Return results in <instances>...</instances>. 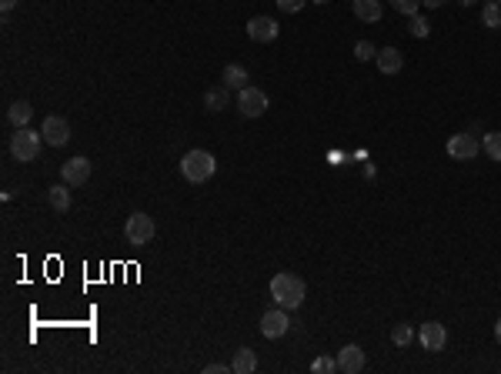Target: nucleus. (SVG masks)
<instances>
[{"instance_id": "4be33fe9", "label": "nucleus", "mask_w": 501, "mask_h": 374, "mask_svg": "<svg viewBox=\"0 0 501 374\" xmlns=\"http://www.w3.org/2000/svg\"><path fill=\"white\" fill-rule=\"evenodd\" d=\"M415 338H417V331L411 328V324H398V328L391 331V341H394L398 347H408L411 341H415Z\"/></svg>"}, {"instance_id": "c85d7f7f", "label": "nucleus", "mask_w": 501, "mask_h": 374, "mask_svg": "<svg viewBox=\"0 0 501 374\" xmlns=\"http://www.w3.org/2000/svg\"><path fill=\"white\" fill-rule=\"evenodd\" d=\"M421 4H425V7H428V11H438V7H445L448 0H421Z\"/></svg>"}, {"instance_id": "a211bd4d", "label": "nucleus", "mask_w": 501, "mask_h": 374, "mask_svg": "<svg viewBox=\"0 0 501 374\" xmlns=\"http://www.w3.org/2000/svg\"><path fill=\"white\" fill-rule=\"evenodd\" d=\"M231 371L234 374H254L258 371V354L250 351V347H241L234 354V361H231Z\"/></svg>"}, {"instance_id": "412c9836", "label": "nucleus", "mask_w": 501, "mask_h": 374, "mask_svg": "<svg viewBox=\"0 0 501 374\" xmlns=\"http://www.w3.org/2000/svg\"><path fill=\"white\" fill-rule=\"evenodd\" d=\"M408 30H411V37L425 41V37L432 34V24H428V20H425L421 14H411V17H408Z\"/></svg>"}, {"instance_id": "c756f323", "label": "nucleus", "mask_w": 501, "mask_h": 374, "mask_svg": "<svg viewBox=\"0 0 501 374\" xmlns=\"http://www.w3.org/2000/svg\"><path fill=\"white\" fill-rule=\"evenodd\" d=\"M14 7H17V0H0V11H4V14H11Z\"/></svg>"}, {"instance_id": "6ab92c4d", "label": "nucleus", "mask_w": 501, "mask_h": 374, "mask_svg": "<svg viewBox=\"0 0 501 374\" xmlns=\"http://www.w3.org/2000/svg\"><path fill=\"white\" fill-rule=\"evenodd\" d=\"M30 117H34V107H30L27 100H17V104H11V111H7V121L14 127H27Z\"/></svg>"}, {"instance_id": "2eb2a0df", "label": "nucleus", "mask_w": 501, "mask_h": 374, "mask_svg": "<svg viewBox=\"0 0 501 374\" xmlns=\"http://www.w3.org/2000/svg\"><path fill=\"white\" fill-rule=\"evenodd\" d=\"M248 70L241 67V64H227V67H224V74H221V84L224 87H227V91H244V87H248Z\"/></svg>"}, {"instance_id": "f257e3e1", "label": "nucleus", "mask_w": 501, "mask_h": 374, "mask_svg": "<svg viewBox=\"0 0 501 374\" xmlns=\"http://www.w3.org/2000/svg\"><path fill=\"white\" fill-rule=\"evenodd\" d=\"M305 281L291 271H281V274L271 277V298H274V305L284 307V311H294V307L305 305Z\"/></svg>"}, {"instance_id": "aec40b11", "label": "nucleus", "mask_w": 501, "mask_h": 374, "mask_svg": "<svg viewBox=\"0 0 501 374\" xmlns=\"http://www.w3.org/2000/svg\"><path fill=\"white\" fill-rule=\"evenodd\" d=\"M481 24L485 27H501V4H491V0H485V7H481Z\"/></svg>"}, {"instance_id": "a878e982", "label": "nucleus", "mask_w": 501, "mask_h": 374, "mask_svg": "<svg viewBox=\"0 0 501 374\" xmlns=\"http://www.w3.org/2000/svg\"><path fill=\"white\" fill-rule=\"evenodd\" d=\"M391 7H394L398 14L411 17V14H417V11H421V0H391Z\"/></svg>"}, {"instance_id": "7ed1b4c3", "label": "nucleus", "mask_w": 501, "mask_h": 374, "mask_svg": "<svg viewBox=\"0 0 501 374\" xmlns=\"http://www.w3.org/2000/svg\"><path fill=\"white\" fill-rule=\"evenodd\" d=\"M41 144H44V134L41 131H30V127H17L14 134H11V154H14V161H20V164L37 161Z\"/></svg>"}, {"instance_id": "cd10ccee", "label": "nucleus", "mask_w": 501, "mask_h": 374, "mask_svg": "<svg viewBox=\"0 0 501 374\" xmlns=\"http://www.w3.org/2000/svg\"><path fill=\"white\" fill-rule=\"evenodd\" d=\"M204 374H234V371H231V364H208Z\"/></svg>"}, {"instance_id": "9b49d317", "label": "nucleus", "mask_w": 501, "mask_h": 374, "mask_svg": "<svg viewBox=\"0 0 501 374\" xmlns=\"http://www.w3.org/2000/svg\"><path fill=\"white\" fill-rule=\"evenodd\" d=\"M248 37L254 44H271L274 37H278V20L274 17H250L248 20Z\"/></svg>"}, {"instance_id": "f3484780", "label": "nucleus", "mask_w": 501, "mask_h": 374, "mask_svg": "<svg viewBox=\"0 0 501 374\" xmlns=\"http://www.w3.org/2000/svg\"><path fill=\"white\" fill-rule=\"evenodd\" d=\"M47 204H51L57 214H67V211H70V187H67V184L47 187Z\"/></svg>"}, {"instance_id": "f704fd0d", "label": "nucleus", "mask_w": 501, "mask_h": 374, "mask_svg": "<svg viewBox=\"0 0 501 374\" xmlns=\"http://www.w3.org/2000/svg\"><path fill=\"white\" fill-rule=\"evenodd\" d=\"M351 4H354V0H351Z\"/></svg>"}, {"instance_id": "dca6fc26", "label": "nucleus", "mask_w": 501, "mask_h": 374, "mask_svg": "<svg viewBox=\"0 0 501 374\" xmlns=\"http://www.w3.org/2000/svg\"><path fill=\"white\" fill-rule=\"evenodd\" d=\"M204 107H208L211 114H221L224 107H231V91L227 87H208V94H204Z\"/></svg>"}, {"instance_id": "ddd939ff", "label": "nucleus", "mask_w": 501, "mask_h": 374, "mask_svg": "<svg viewBox=\"0 0 501 374\" xmlns=\"http://www.w3.org/2000/svg\"><path fill=\"white\" fill-rule=\"evenodd\" d=\"M378 67H381V74H401V67H404V54L398 51V47H385V51H378Z\"/></svg>"}, {"instance_id": "f03ea898", "label": "nucleus", "mask_w": 501, "mask_h": 374, "mask_svg": "<svg viewBox=\"0 0 501 374\" xmlns=\"http://www.w3.org/2000/svg\"><path fill=\"white\" fill-rule=\"evenodd\" d=\"M214 171H218V161L208 151H187L181 157V178L187 184H204L214 178Z\"/></svg>"}, {"instance_id": "1a4fd4ad", "label": "nucleus", "mask_w": 501, "mask_h": 374, "mask_svg": "<svg viewBox=\"0 0 501 374\" xmlns=\"http://www.w3.org/2000/svg\"><path fill=\"white\" fill-rule=\"evenodd\" d=\"M417 341H421L425 351H445L448 328L445 324H438V321H428V324H421V328H417Z\"/></svg>"}, {"instance_id": "72a5a7b5", "label": "nucleus", "mask_w": 501, "mask_h": 374, "mask_svg": "<svg viewBox=\"0 0 501 374\" xmlns=\"http://www.w3.org/2000/svg\"><path fill=\"white\" fill-rule=\"evenodd\" d=\"M491 4H501V0H491Z\"/></svg>"}, {"instance_id": "6e6552de", "label": "nucleus", "mask_w": 501, "mask_h": 374, "mask_svg": "<svg viewBox=\"0 0 501 374\" xmlns=\"http://www.w3.org/2000/svg\"><path fill=\"white\" fill-rule=\"evenodd\" d=\"M60 178H64L67 187H84V184L91 180V161H87V157H70V161H64Z\"/></svg>"}, {"instance_id": "7c9ffc66", "label": "nucleus", "mask_w": 501, "mask_h": 374, "mask_svg": "<svg viewBox=\"0 0 501 374\" xmlns=\"http://www.w3.org/2000/svg\"><path fill=\"white\" fill-rule=\"evenodd\" d=\"M495 341L501 345V318H498V324H495Z\"/></svg>"}, {"instance_id": "0eeeda50", "label": "nucleus", "mask_w": 501, "mask_h": 374, "mask_svg": "<svg viewBox=\"0 0 501 374\" xmlns=\"http://www.w3.org/2000/svg\"><path fill=\"white\" fill-rule=\"evenodd\" d=\"M288 328H291V321H288V311H284V307H271V311H265V314H261V334H265V338H271V341L284 338V334H288Z\"/></svg>"}, {"instance_id": "9d476101", "label": "nucleus", "mask_w": 501, "mask_h": 374, "mask_svg": "<svg viewBox=\"0 0 501 374\" xmlns=\"http://www.w3.org/2000/svg\"><path fill=\"white\" fill-rule=\"evenodd\" d=\"M481 151V144L474 140V134H455V138H448V157H455V161H474Z\"/></svg>"}, {"instance_id": "5701e85b", "label": "nucleus", "mask_w": 501, "mask_h": 374, "mask_svg": "<svg viewBox=\"0 0 501 374\" xmlns=\"http://www.w3.org/2000/svg\"><path fill=\"white\" fill-rule=\"evenodd\" d=\"M485 154L491 157V161H501V131H491V134H485Z\"/></svg>"}, {"instance_id": "bb28decb", "label": "nucleus", "mask_w": 501, "mask_h": 374, "mask_svg": "<svg viewBox=\"0 0 501 374\" xmlns=\"http://www.w3.org/2000/svg\"><path fill=\"white\" fill-rule=\"evenodd\" d=\"M274 4H278V11H281V14H301V11H305V4H307V0H274Z\"/></svg>"}, {"instance_id": "20e7f679", "label": "nucleus", "mask_w": 501, "mask_h": 374, "mask_svg": "<svg viewBox=\"0 0 501 374\" xmlns=\"http://www.w3.org/2000/svg\"><path fill=\"white\" fill-rule=\"evenodd\" d=\"M154 234H157V227H154V218H147L144 211H134L131 218H127L124 224V237L131 241V244H147V241H154Z\"/></svg>"}, {"instance_id": "f8f14e48", "label": "nucleus", "mask_w": 501, "mask_h": 374, "mask_svg": "<svg viewBox=\"0 0 501 374\" xmlns=\"http://www.w3.org/2000/svg\"><path fill=\"white\" fill-rule=\"evenodd\" d=\"M368 358H364V351L358 345H345L338 351V371L341 374H361Z\"/></svg>"}, {"instance_id": "39448f33", "label": "nucleus", "mask_w": 501, "mask_h": 374, "mask_svg": "<svg viewBox=\"0 0 501 374\" xmlns=\"http://www.w3.org/2000/svg\"><path fill=\"white\" fill-rule=\"evenodd\" d=\"M237 111L244 114V117H261L267 111V94L261 87H244V91H237Z\"/></svg>"}, {"instance_id": "4468645a", "label": "nucleus", "mask_w": 501, "mask_h": 374, "mask_svg": "<svg viewBox=\"0 0 501 374\" xmlns=\"http://www.w3.org/2000/svg\"><path fill=\"white\" fill-rule=\"evenodd\" d=\"M351 7H354V17H358L361 24H378V20H381V14H385L381 0H354Z\"/></svg>"}, {"instance_id": "473e14b6", "label": "nucleus", "mask_w": 501, "mask_h": 374, "mask_svg": "<svg viewBox=\"0 0 501 374\" xmlns=\"http://www.w3.org/2000/svg\"><path fill=\"white\" fill-rule=\"evenodd\" d=\"M311 4H318V7H321V4H331V0H311Z\"/></svg>"}, {"instance_id": "b1692460", "label": "nucleus", "mask_w": 501, "mask_h": 374, "mask_svg": "<svg viewBox=\"0 0 501 374\" xmlns=\"http://www.w3.org/2000/svg\"><path fill=\"white\" fill-rule=\"evenodd\" d=\"M354 57H358L361 64H364V60H375V57H378V47H375L371 41H358V44H354Z\"/></svg>"}, {"instance_id": "423d86ee", "label": "nucleus", "mask_w": 501, "mask_h": 374, "mask_svg": "<svg viewBox=\"0 0 501 374\" xmlns=\"http://www.w3.org/2000/svg\"><path fill=\"white\" fill-rule=\"evenodd\" d=\"M41 134H44V140H47L51 147H64V144L70 140V124H67V117H60V114H51V117H44Z\"/></svg>"}, {"instance_id": "2f4dec72", "label": "nucleus", "mask_w": 501, "mask_h": 374, "mask_svg": "<svg viewBox=\"0 0 501 374\" xmlns=\"http://www.w3.org/2000/svg\"><path fill=\"white\" fill-rule=\"evenodd\" d=\"M458 4H461V7H472V4H474V0H458Z\"/></svg>"}, {"instance_id": "393cba45", "label": "nucleus", "mask_w": 501, "mask_h": 374, "mask_svg": "<svg viewBox=\"0 0 501 374\" xmlns=\"http://www.w3.org/2000/svg\"><path fill=\"white\" fill-rule=\"evenodd\" d=\"M311 371L314 374H334L338 371V358H314L311 361Z\"/></svg>"}]
</instances>
